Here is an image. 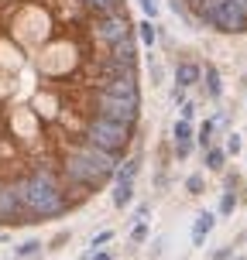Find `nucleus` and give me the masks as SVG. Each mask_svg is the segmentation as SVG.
Returning <instances> with one entry per match:
<instances>
[{
  "label": "nucleus",
  "mask_w": 247,
  "mask_h": 260,
  "mask_svg": "<svg viewBox=\"0 0 247 260\" xmlns=\"http://www.w3.org/2000/svg\"><path fill=\"white\" fill-rule=\"evenodd\" d=\"M120 161H124V154H110L90 141H76L59 157V175H62V182H76L86 185L90 192H103L106 185H114Z\"/></svg>",
  "instance_id": "f257e3e1"
},
{
  "label": "nucleus",
  "mask_w": 247,
  "mask_h": 260,
  "mask_svg": "<svg viewBox=\"0 0 247 260\" xmlns=\"http://www.w3.org/2000/svg\"><path fill=\"white\" fill-rule=\"evenodd\" d=\"M17 188H21L31 222L62 219L65 212H72L62 192V175L55 165H35L28 175H17Z\"/></svg>",
  "instance_id": "f03ea898"
},
{
  "label": "nucleus",
  "mask_w": 247,
  "mask_h": 260,
  "mask_svg": "<svg viewBox=\"0 0 247 260\" xmlns=\"http://www.w3.org/2000/svg\"><path fill=\"white\" fill-rule=\"evenodd\" d=\"M196 27L216 35H247V0H185Z\"/></svg>",
  "instance_id": "7ed1b4c3"
},
{
  "label": "nucleus",
  "mask_w": 247,
  "mask_h": 260,
  "mask_svg": "<svg viewBox=\"0 0 247 260\" xmlns=\"http://www.w3.org/2000/svg\"><path fill=\"white\" fill-rule=\"evenodd\" d=\"M83 141L103 147L110 154H127L130 144L138 141V123H120L114 117H103V113H93L86 120V130H83Z\"/></svg>",
  "instance_id": "20e7f679"
},
{
  "label": "nucleus",
  "mask_w": 247,
  "mask_h": 260,
  "mask_svg": "<svg viewBox=\"0 0 247 260\" xmlns=\"http://www.w3.org/2000/svg\"><path fill=\"white\" fill-rule=\"evenodd\" d=\"M93 38L100 41L103 48H110V45H117L124 38H138V21L130 17V7L114 11V14H100L93 21Z\"/></svg>",
  "instance_id": "39448f33"
},
{
  "label": "nucleus",
  "mask_w": 247,
  "mask_h": 260,
  "mask_svg": "<svg viewBox=\"0 0 247 260\" xmlns=\"http://www.w3.org/2000/svg\"><path fill=\"white\" fill-rule=\"evenodd\" d=\"M0 226H35L31 216H28L24 199H21L17 178L0 182Z\"/></svg>",
  "instance_id": "423d86ee"
},
{
  "label": "nucleus",
  "mask_w": 247,
  "mask_h": 260,
  "mask_svg": "<svg viewBox=\"0 0 247 260\" xmlns=\"http://www.w3.org/2000/svg\"><path fill=\"white\" fill-rule=\"evenodd\" d=\"M96 113L114 117V120H120V123H141V100L114 96V92L100 89V96H96Z\"/></svg>",
  "instance_id": "0eeeda50"
},
{
  "label": "nucleus",
  "mask_w": 247,
  "mask_h": 260,
  "mask_svg": "<svg viewBox=\"0 0 247 260\" xmlns=\"http://www.w3.org/2000/svg\"><path fill=\"white\" fill-rule=\"evenodd\" d=\"M193 151H196V127L193 120L179 117L172 127V154H175V161H189Z\"/></svg>",
  "instance_id": "6e6552de"
},
{
  "label": "nucleus",
  "mask_w": 247,
  "mask_h": 260,
  "mask_svg": "<svg viewBox=\"0 0 247 260\" xmlns=\"http://www.w3.org/2000/svg\"><path fill=\"white\" fill-rule=\"evenodd\" d=\"M103 58L110 65H138V38H124L117 45L103 48Z\"/></svg>",
  "instance_id": "1a4fd4ad"
},
{
  "label": "nucleus",
  "mask_w": 247,
  "mask_h": 260,
  "mask_svg": "<svg viewBox=\"0 0 247 260\" xmlns=\"http://www.w3.org/2000/svg\"><path fill=\"white\" fill-rule=\"evenodd\" d=\"M203 82V65L196 62V58H182V62L175 65V86H182V89H193Z\"/></svg>",
  "instance_id": "9d476101"
},
{
  "label": "nucleus",
  "mask_w": 247,
  "mask_h": 260,
  "mask_svg": "<svg viewBox=\"0 0 247 260\" xmlns=\"http://www.w3.org/2000/svg\"><path fill=\"white\" fill-rule=\"evenodd\" d=\"M213 226H216V216H213V209H203L193 222V247H203L206 243V236L213 233Z\"/></svg>",
  "instance_id": "9b49d317"
},
{
  "label": "nucleus",
  "mask_w": 247,
  "mask_h": 260,
  "mask_svg": "<svg viewBox=\"0 0 247 260\" xmlns=\"http://www.w3.org/2000/svg\"><path fill=\"white\" fill-rule=\"evenodd\" d=\"M203 86H206V96L213 103H220L223 100V76L216 65H203Z\"/></svg>",
  "instance_id": "f8f14e48"
},
{
  "label": "nucleus",
  "mask_w": 247,
  "mask_h": 260,
  "mask_svg": "<svg viewBox=\"0 0 247 260\" xmlns=\"http://www.w3.org/2000/svg\"><path fill=\"white\" fill-rule=\"evenodd\" d=\"M227 147H216V144H209L206 151H203V168L213 171V175H220V171H227Z\"/></svg>",
  "instance_id": "ddd939ff"
},
{
  "label": "nucleus",
  "mask_w": 247,
  "mask_h": 260,
  "mask_svg": "<svg viewBox=\"0 0 247 260\" xmlns=\"http://www.w3.org/2000/svg\"><path fill=\"white\" fill-rule=\"evenodd\" d=\"M138 171H141V154H134V157H124V161H120V168H117V178H114V182L134 185V178H138Z\"/></svg>",
  "instance_id": "4468645a"
},
{
  "label": "nucleus",
  "mask_w": 247,
  "mask_h": 260,
  "mask_svg": "<svg viewBox=\"0 0 247 260\" xmlns=\"http://www.w3.org/2000/svg\"><path fill=\"white\" fill-rule=\"evenodd\" d=\"M110 202H114V209H127L130 202H134V185L114 182L110 185Z\"/></svg>",
  "instance_id": "2eb2a0df"
},
{
  "label": "nucleus",
  "mask_w": 247,
  "mask_h": 260,
  "mask_svg": "<svg viewBox=\"0 0 247 260\" xmlns=\"http://www.w3.org/2000/svg\"><path fill=\"white\" fill-rule=\"evenodd\" d=\"M138 41H141L144 48H155L158 45V27L151 17H144V21H138Z\"/></svg>",
  "instance_id": "dca6fc26"
},
{
  "label": "nucleus",
  "mask_w": 247,
  "mask_h": 260,
  "mask_svg": "<svg viewBox=\"0 0 247 260\" xmlns=\"http://www.w3.org/2000/svg\"><path fill=\"white\" fill-rule=\"evenodd\" d=\"M234 212H237V192H234V188H223L220 206H216V216H220V219H230Z\"/></svg>",
  "instance_id": "f3484780"
},
{
  "label": "nucleus",
  "mask_w": 247,
  "mask_h": 260,
  "mask_svg": "<svg viewBox=\"0 0 247 260\" xmlns=\"http://www.w3.org/2000/svg\"><path fill=\"white\" fill-rule=\"evenodd\" d=\"M213 134H216V120L209 117V120H203V123L196 127V144H199V147L206 151L209 144H213Z\"/></svg>",
  "instance_id": "a211bd4d"
},
{
  "label": "nucleus",
  "mask_w": 247,
  "mask_h": 260,
  "mask_svg": "<svg viewBox=\"0 0 247 260\" xmlns=\"http://www.w3.org/2000/svg\"><path fill=\"white\" fill-rule=\"evenodd\" d=\"M35 253H41V240H24V243L14 247V257L17 260H28V257H35Z\"/></svg>",
  "instance_id": "6ab92c4d"
},
{
  "label": "nucleus",
  "mask_w": 247,
  "mask_h": 260,
  "mask_svg": "<svg viewBox=\"0 0 247 260\" xmlns=\"http://www.w3.org/2000/svg\"><path fill=\"white\" fill-rule=\"evenodd\" d=\"M185 192H189V195H203V192H206V178H203L199 171H193V175L185 178Z\"/></svg>",
  "instance_id": "aec40b11"
},
{
  "label": "nucleus",
  "mask_w": 247,
  "mask_h": 260,
  "mask_svg": "<svg viewBox=\"0 0 247 260\" xmlns=\"http://www.w3.org/2000/svg\"><path fill=\"white\" fill-rule=\"evenodd\" d=\"M114 236H117V233H114L110 226H106V230H100V233H96V236H93V240H90V250H103L106 243L114 240Z\"/></svg>",
  "instance_id": "412c9836"
},
{
  "label": "nucleus",
  "mask_w": 247,
  "mask_h": 260,
  "mask_svg": "<svg viewBox=\"0 0 247 260\" xmlns=\"http://www.w3.org/2000/svg\"><path fill=\"white\" fill-rule=\"evenodd\" d=\"M148 240V219H138L130 226V243H144Z\"/></svg>",
  "instance_id": "4be33fe9"
},
{
  "label": "nucleus",
  "mask_w": 247,
  "mask_h": 260,
  "mask_svg": "<svg viewBox=\"0 0 247 260\" xmlns=\"http://www.w3.org/2000/svg\"><path fill=\"white\" fill-rule=\"evenodd\" d=\"M148 65H151V82H165V69H161V62H158V55H148Z\"/></svg>",
  "instance_id": "5701e85b"
},
{
  "label": "nucleus",
  "mask_w": 247,
  "mask_h": 260,
  "mask_svg": "<svg viewBox=\"0 0 247 260\" xmlns=\"http://www.w3.org/2000/svg\"><path fill=\"white\" fill-rule=\"evenodd\" d=\"M240 144H244V141H240V134H230V137H227V154H230V157L240 154Z\"/></svg>",
  "instance_id": "b1692460"
},
{
  "label": "nucleus",
  "mask_w": 247,
  "mask_h": 260,
  "mask_svg": "<svg viewBox=\"0 0 247 260\" xmlns=\"http://www.w3.org/2000/svg\"><path fill=\"white\" fill-rule=\"evenodd\" d=\"M138 4H141L144 17H151V21H155V17H158V0H138Z\"/></svg>",
  "instance_id": "393cba45"
},
{
  "label": "nucleus",
  "mask_w": 247,
  "mask_h": 260,
  "mask_svg": "<svg viewBox=\"0 0 247 260\" xmlns=\"http://www.w3.org/2000/svg\"><path fill=\"white\" fill-rule=\"evenodd\" d=\"M179 117H185V120L196 117V103L193 100H182V103H179Z\"/></svg>",
  "instance_id": "a878e982"
},
{
  "label": "nucleus",
  "mask_w": 247,
  "mask_h": 260,
  "mask_svg": "<svg viewBox=\"0 0 247 260\" xmlns=\"http://www.w3.org/2000/svg\"><path fill=\"white\" fill-rule=\"evenodd\" d=\"M230 257H234V250H230V247H220V250L209 253V260H230Z\"/></svg>",
  "instance_id": "bb28decb"
},
{
  "label": "nucleus",
  "mask_w": 247,
  "mask_h": 260,
  "mask_svg": "<svg viewBox=\"0 0 247 260\" xmlns=\"http://www.w3.org/2000/svg\"><path fill=\"white\" fill-rule=\"evenodd\" d=\"M65 243H69V233H59L52 243H48V250H59V247H65Z\"/></svg>",
  "instance_id": "cd10ccee"
},
{
  "label": "nucleus",
  "mask_w": 247,
  "mask_h": 260,
  "mask_svg": "<svg viewBox=\"0 0 247 260\" xmlns=\"http://www.w3.org/2000/svg\"><path fill=\"white\" fill-rule=\"evenodd\" d=\"M90 260H114V253H106V250H93Z\"/></svg>",
  "instance_id": "c85d7f7f"
},
{
  "label": "nucleus",
  "mask_w": 247,
  "mask_h": 260,
  "mask_svg": "<svg viewBox=\"0 0 247 260\" xmlns=\"http://www.w3.org/2000/svg\"><path fill=\"white\" fill-rule=\"evenodd\" d=\"M148 212H151L148 206H138V212H134V219H148Z\"/></svg>",
  "instance_id": "c756f323"
},
{
  "label": "nucleus",
  "mask_w": 247,
  "mask_h": 260,
  "mask_svg": "<svg viewBox=\"0 0 247 260\" xmlns=\"http://www.w3.org/2000/svg\"><path fill=\"white\" fill-rule=\"evenodd\" d=\"M230 260H247V257H230Z\"/></svg>",
  "instance_id": "7c9ffc66"
},
{
  "label": "nucleus",
  "mask_w": 247,
  "mask_h": 260,
  "mask_svg": "<svg viewBox=\"0 0 247 260\" xmlns=\"http://www.w3.org/2000/svg\"><path fill=\"white\" fill-rule=\"evenodd\" d=\"M14 260H17V257H14Z\"/></svg>",
  "instance_id": "2f4dec72"
}]
</instances>
